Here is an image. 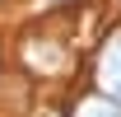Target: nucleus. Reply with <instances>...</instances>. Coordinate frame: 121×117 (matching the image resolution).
<instances>
[{"mask_svg":"<svg viewBox=\"0 0 121 117\" xmlns=\"http://www.w3.org/2000/svg\"><path fill=\"white\" fill-rule=\"evenodd\" d=\"M23 66L33 75H65L70 70V52L56 42V38H47V33H28V42H23Z\"/></svg>","mask_w":121,"mask_h":117,"instance_id":"1","label":"nucleus"},{"mask_svg":"<svg viewBox=\"0 0 121 117\" xmlns=\"http://www.w3.org/2000/svg\"><path fill=\"white\" fill-rule=\"evenodd\" d=\"M79 117H121V108H117V103H89V108H84V112H79Z\"/></svg>","mask_w":121,"mask_h":117,"instance_id":"3","label":"nucleus"},{"mask_svg":"<svg viewBox=\"0 0 121 117\" xmlns=\"http://www.w3.org/2000/svg\"><path fill=\"white\" fill-rule=\"evenodd\" d=\"M93 80H98V89L107 94V103H117V108H121V28L103 42L98 66H93Z\"/></svg>","mask_w":121,"mask_h":117,"instance_id":"2","label":"nucleus"}]
</instances>
